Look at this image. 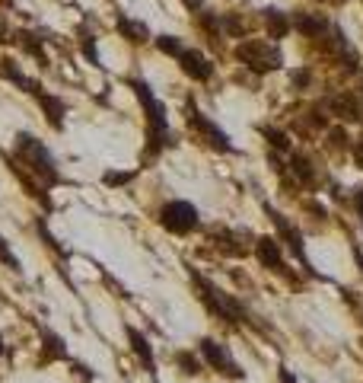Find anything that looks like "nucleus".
Segmentation results:
<instances>
[{"label":"nucleus","instance_id":"28","mask_svg":"<svg viewBox=\"0 0 363 383\" xmlns=\"http://www.w3.org/2000/svg\"><path fill=\"white\" fill-rule=\"evenodd\" d=\"M223 29H226L230 35H242V22L233 20V16H223Z\"/></svg>","mask_w":363,"mask_h":383},{"label":"nucleus","instance_id":"1","mask_svg":"<svg viewBox=\"0 0 363 383\" xmlns=\"http://www.w3.org/2000/svg\"><path fill=\"white\" fill-rule=\"evenodd\" d=\"M131 86H134L138 99L144 103V109H147V157H157L166 144H172L169 125H166V105L153 96L150 86H147L144 80H131Z\"/></svg>","mask_w":363,"mask_h":383},{"label":"nucleus","instance_id":"21","mask_svg":"<svg viewBox=\"0 0 363 383\" xmlns=\"http://www.w3.org/2000/svg\"><path fill=\"white\" fill-rule=\"evenodd\" d=\"M290 169H293V176L303 186H312V167H309L306 157H293V160H290Z\"/></svg>","mask_w":363,"mask_h":383},{"label":"nucleus","instance_id":"7","mask_svg":"<svg viewBox=\"0 0 363 383\" xmlns=\"http://www.w3.org/2000/svg\"><path fill=\"white\" fill-rule=\"evenodd\" d=\"M188 125H192L198 134H204V138H207V144H211V147H217V150H223V153H230V150H233V144H230V138H226V134L220 131V128L213 125L211 119H207V115H201V112H198V105H194V103H188Z\"/></svg>","mask_w":363,"mask_h":383},{"label":"nucleus","instance_id":"11","mask_svg":"<svg viewBox=\"0 0 363 383\" xmlns=\"http://www.w3.org/2000/svg\"><path fill=\"white\" fill-rule=\"evenodd\" d=\"M178 64H182V70H185L192 80H211V74H213V64L194 48L182 51V55H178Z\"/></svg>","mask_w":363,"mask_h":383},{"label":"nucleus","instance_id":"18","mask_svg":"<svg viewBox=\"0 0 363 383\" xmlns=\"http://www.w3.org/2000/svg\"><path fill=\"white\" fill-rule=\"evenodd\" d=\"M265 26H268V39H284L290 32V20L281 10H265Z\"/></svg>","mask_w":363,"mask_h":383},{"label":"nucleus","instance_id":"23","mask_svg":"<svg viewBox=\"0 0 363 383\" xmlns=\"http://www.w3.org/2000/svg\"><path fill=\"white\" fill-rule=\"evenodd\" d=\"M261 134L271 141V147H275V150H290V138L284 131H277V128H261Z\"/></svg>","mask_w":363,"mask_h":383},{"label":"nucleus","instance_id":"22","mask_svg":"<svg viewBox=\"0 0 363 383\" xmlns=\"http://www.w3.org/2000/svg\"><path fill=\"white\" fill-rule=\"evenodd\" d=\"M176 364L182 368V374H192V377L201 374V361L192 355V351H178V355H176Z\"/></svg>","mask_w":363,"mask_h":383},{"label":"nucleus","instance_id":"19","mask_svg":"<svg viewBox=\"0 0 363 383\" xmlns=\"http://www.w3.org/2000/svg\"><path fill=\"white\" fill-rule=\"evenodd\" d=\"M217 249H223L226 256H246V246H236L239 243V233H230V230H217Z\"/></svg>","mask_w":363,"mask_h":383},{"label":"nucleus","instance_id":"34","mask_svg":"<svg viewBox=\"0 0 363 383\" xmlns=\"http://www.w3.org/2000/svg\"><path fill=\"white\" fill-rule=\"evenodd\" d=\"M182 4H185V7H192V10L201 7V0H182Z\"/></svg>","mask_w":363,"mask_h":383},{"label":"nucleus","instance_id":"31","mask_svg":"<svg viewBox=\"0 0 363 383\" xmlns=\"http://www.w3.org/2000/svg\"><path fill=\"white\" fill-rule=\"evenodd\" d=\"M293 80H296V84H300V86H306V84H309V74H306V70H296V74H293Z\"/></svg>","mask_w":363,"mask_h":383},{"label":"nucleus","instance_id":"10","mask_svg":"<svg viewBox=\"0 0 363 383\" xmlns=\"http://www.w3.org/2000/svg\"><path fill=\"white\" fill-rule=\"evenodd\" d=\"M124 335H128V342H131V351L144 361V368H147V374H157V358H153V349H150V339H147L140 329H134V326H124Z\"/></svg>","mask_w":363,"mask_h":383},{"label":"nucleus","instance_id":"12","mask_svg":"<svg viewBox=\"0 0 363 383\" xmlns=\"http://www.w3.org/2000/svg\"><path fill=\"white\" fill-rule=\"evenodd\" d=\"M39 105L45 109V115H48V125L61 131L64 128V99L51 96V93H39Z\"/></svg>","mask_w":363,"mask_h":383},{"label":"nucleus","instance_id":"27","mask_svg":"<svg viewBox=\"0 0 363 383\" xmlns=\"http://www.w3.org/2000/svg\"><path fill=\"white\" fill-rule=\"evenodd\" d=\"M83 55H86L89 61H93V64L99 67V51H96V42H93V35H89L86 42H83Z\"/></svg>","mask_w":363,"mask_h":383},{"label":"nucleus","instance_id":"13","mask_svg":"<svg viewBox=\"0 0 363 383\" xmlns=\"http://www.w3.org/2000/svg\"><path fill=\"white\" fill-rule=\"evenodd\" d=\"M0 74L7 77V80H13V84H20L22 90H26V93H32V96H39V93H41V86L35 84V80H29V77L22 74V70L16 67V64L10 61V58H4V61H0Z\"/></svg>","mask_w":363,"mask_h":383},{"label":"nucleus","instance_id":"35","mask_svg":"<svg viewBox=\"0 0 363 383\" xmlns=\"http://www.w3.org/2000/svg\"><path fill=\"white\" fill-rule=\"evenodd\" d=\"M0 358H4V339H0Z\"/></svg>","mask_w":363,"mask_h":383},{"label":"nucleus","instance_id":"4","mask_svg":"<svg viewBox=\"0 0 363 383\" xmlns=\"http://www.w3.org/2000/svg\"><path fill=\"white\" fill-rule=\"evenodd\" d=\"M159 223H163L169 233H176V237H185V233H192V230L201 227V217H198V208H194L192 202L176 198V202L163 205V211H159Z\"/></svg>","mask_w":363,"mask_h":383},{"label":"nucleus","instance_id":"26","mask_svg":"<svg viewBox=\"0 0 363 383\" xmlns=\"http://www.w3.org/2000/svg\"><path fill=\"white\" fill-rule=\"evenodd\" d=\"M134 179V173H115V169H109V173L103 176V182L109 188H118V186H128V182Z\"/></svg>","mask_w":363,"mask_h":383},{"label":"nucleus","instance_id":"33","mask_svg":"<svg viewBox=\"0 0 363 383\" xmlns=\"http://www.w3.org/2000/svg\"><path fill=\"white\" fill-rule=\"evenodd\" d=\"M354 157H357V167L363 169V144H360V147H357V150H354Z\"/></svg>","mask_w":363,"mask_h":383},{"label":"nucleus","instance_id":"24","mask_svg":"<svg viewBox=\"0 0 363 383\" xmlns=\"http://www.w3.org/2000/svg\"><path fill=\"white\" fill-rule=\"evenodd\" d=\"M157 48L159 51H163V55H182V45H178V39H176V35H159V39H157Z\"/></svg>","mask_w":363,"mask_h":383},{"label":"nucleus","instance_id":"2","mask_svg":"<svg viewBox=\"0 0 363 383\" xmlns=\"http://www.w3.org/2000/svg\"><path fill=\"white\" fill-rule=\"evenodd\" d=\"M16 153H20V160H26L29 169H32V173L39 176V186H45V188L61 186V173L55 169V160H51L48 147L39 144V141L32 138V134L22 131L20 138H16Z\"/></svg>","mask_w":363,"mask_h":383},{"label":"nucleus","instance_id":"17","mask_svg":"<svg viewBox=\"0 0 363 383\" xmlns=\"http://www.w3.org/2000/svg\"><path fill=\"white\" fill-rule=\"evenodd\" d=\"M329 105H331V112H335V115H341V119L360 122V103H357L354 96H348V93H344V96H335Z\"/></svg>","mask_w":363,"mask_h":383},{"label":"nucleus","instance_id":"8","mask_svg":"<svg viewBox=\"0 0 363 383\" xmlns=\"http://www.w3.org/2000/svg\"><path fill=\"white\" fill-rule=\"evenodd\" d=\"M265 211H268V217H271V223L277 227V233L284 237V243L290 246V252H293V256L300 259V265H306V252H303V233L287 221V217L281 214V211L271 208V205H265ZM306 268H309V265H306Z\"/></svg>","mask_w":363,"mask_h":383},{"label":"nucleus","instance_id":"25","mask_svg":"<svg viewBox=\"0 0 363 383\" xmlns=\"http://www.w3.org/2000/svg\"><path fill=\"white\" fill-rule=\"evenodd\" d=\"M0 262L7 265V268H13V272H20V259L13 256V249L7 246V240L0 237Z\"/></svg>","mask_w":363,"mask_h":383},{"label":"nucleus","instance_id":"29","mask_svg":"<svg viewBox=\"0 0 363 383\" xmlns=\"http://www.w3.org/2000/svg\"><path fill=\"white\" fill-rule=\"evenodd\" d=\"M354 205H357V217L363 221V188H357L354 192Z\"/></svg>","mask_w":363,"mask_h":383},{"label":"nucleus","instance_id":"14","mask_svg":"<svg viewBox=\"0 0 363 383\" xmlns=\"http://www.w3.org/2000/svg\"><path fill=\"white\" fill-rule=\"evenodd\" d=\"M118 32H121L128 42H147V39H150V29L140 20H128V16H118Z\"/></svg>","mask_w":363,"mask_h":383},{"label":"nucleus","instance_id":"9","mask_svg":"<svg viewBox=\"0 0 363 383\" xmlns=\"http://www.w3.org/2000/svg\"><path fill=\"white\" fill-rule=\"evenodd\" d=\"M255 256L265 268L271 272H287V265H284V256H281V240L277 237H258L255 240Z\"/></svg>","mask_w":363,"mask_h":383},{"label":"nucleus","instance_id":"32","mask_svg":"<svg viewBox=\"0 0 363 383\" xmlns=\"http://www.w3.org/2000/svg\"><path fill=\"white\" fill-rule=\"evenodd\" d=\"M4 42H10V39H7V22H4V16H0V45Z\"/></svg>","mask_w":363,"mask_h":383},{"label":"nucleus","instance_id":"16","mask_svg":"<svg viewBox=\"0 0 363 383\" xmlns=\"http://www.w3.org/2000/svg\"><path fill=\"white\" fill-rule=\"evenodd\" d=\"M41 339H45V355H41V364L64 361V358H67V349H64V342L58 339L55 332H48V329H41Z\"/></svg>","mask_w":363,"mask_h":383},{"label":"nucleus","instance_id":"6","mask_svg":"<svg viewBox=\"0 0 363 383\" xmlns=\"http://www.w3.org/2000/svg\"><path fill=\"white\" fill-rule=\"evenodd\" d=\"M201 355H204V361L211 364L213 370H220V374L230 377V380H242V377H246V370H242L239 364L233 361V355L226 351L223 342H217V339H201Z\"/></svg>","mask_w":363,"mask_h":383},{"label":"nucleus","instance_id":"5","mask_svg":"<svg viewBox=\"0 0 363 383\" xmlns=\"http://www.w3.org/2000/svg\"><path fill=\"white\" fill-rule=\"evenodd\" d=\"M236 58H239L246 67H252L255 74H268V70H277L281 67V51L275 48V45L268 42H242L239 48H236Z\"/></svg>","mask_w":363,"mask_h":383},{"label":"nucleus","instance_id":"30","mask_svg":"<svg viewBox=\"0 0 363 383\" xmlns=\"http://www.w3.org/2000/svg\"><path fill=\"white\" fill-rule=\"evenodd\" d=\"M277 374H281V383H296V377L290 374L287 368H281V370H277Z\"/></svg>","mask_w":363,"mask_h":383},{"label":"nucleus","instance_id":"20","mask_svg":"<svg viewBox=\"0 0 363 383\" xmlns=\"http://www.w3.org/2000/svg\"><path fill=\"white\" fill-rule=\"evenodd\" d=\"M16 39H20V45L29 51V55H32V58H39V64H41V67L48 64V58H45V48H41V42H35V35L20 32V35H16Z\"/></svg>","mask_w":363,"mask_h":383},{"label":"nucleus","instance_id":"15","mask_svg":"<svg viewBox=\"0 0 363 383\" xmlns=\"http://www.w3.org/2000/svg\"><path fill=\"white\" fill-rule=\"evenodd\" d=\"M290 26L300 29L303 35H322L325 29H329V22H325L319 13H300L296 20H290Z\"/></svg>","mask_w":363,"mask_h":383},{"label":"nucleus","instance_id":"3","mask_svg":"<svg viewBox=\"0 0 363 383\" xmlns=\"http://www.w3.org/2000/svg\"><path fill=\"white\" fill-rule=\"evenodd\" d=\"M192 278H194V285H198L204 306L211 310L213 316H220V320H226V323H242V320H246V306H242L239 300H233L226 291H220L213 281H207L204 275L194 272V268H192Z\"/></svg>","mask_w":363,"mask_h":383}]
</instances>
